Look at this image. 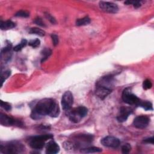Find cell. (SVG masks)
Listing matches in <instances>:
<instances>
[{
	"instance_id": "5b68a950",
	"label": "cell",
	"mask_w": 154,
	"mask_h": 154,
	"mask_svg": "<svg viewBox=\"0 0 154 154\" xmlns=\"http://www.w3.org/2000/svg\"><path fill=\"white\" fill-rule=\"evenodd\" d=\"M93 137L91 135L80 134L77 135L74 138L72 142L74 148H85L93 141Z\"/></svg>"
},
{
	"instance_id": "ffe728a7",
	"label": "cell",
	"mask_w": 154,
	"mask_h": 154,
	"mask_svg": "<svg viewBox=\"0 0 154 154\" xmlns=\"http://www.w3.org/2000/svg\"><path fill=\"white\" fill-rule=\"evenodd\" d=\"M51 53H52L51 50L48 49V48H47V49H45L44 50H43L42 52V54L43 55L42 59V61H41L42 63L45 61L51 55Z\"/></svg>"
},
{
	"instance_id": "7402d4cb",
	"label": "cell",
	"mask_w": 154,
	"mask_h": 154,
	"mask_svg": "<svg viewBox=\"0 0 154 154\" xmlns=\"http://www.w3.org/2000/svg\"><path fill=\"white\" fill-rule=\"evenodd\" d=\"M40 44V41L39 39H36L35 40H31L28 43V45L33 48H37L38 47H39Z\"/></svg>"
},
{
	"instance_id": "f1b7e54d",
	"label": "cell",
	"mask_w": 154,
	"mask_h": 154,
	"mask_svg": "<svg viewBox=\"0 0 154 154\" xmlns=\"http://www.w3.org/2000/svg\"><path fill=\"white\" fill-rule=\"evenodd\" d=\"M51 38L53 40V42L54 46H57L58 45V43L59 42V39H58V37L55 34H53L51 35Z\"/></svg>"
},
{
	"instance_id": "83f0119b",
	"label": "cell",
	"mask_w": 154,
	"mask_h": 154,
	"mask_svg": "<svg viewBox=\"0 0 154 154\" xmlns=\"http://www.w3.org/2000/svg\"><path fill=\"white\" fill-rule=\"evenodd\" d=\"M131 150V146L129 144H126L122 147V151L123 153H128Z\"/></svg>"
},
{
	"instance_id": "7a4b0ae2",
	"label": "cell",
	"mask_w": 154,
	"mask_h": 154,
	"mask_svg": "<svg viewBox=\"0 0 154 154\" xmlns=\"http://www.w3.org/2000/svg\"><path fill=\"white\" fill-rule=\"evenodd\" d=\"M114 79L111 75L101 77L96 84L95 93L101 99H105L112 93L114 88Z\"/></svg>"
},
{
	"instance_id": "e0dca14e",
	"label": "cell",
	"mask_w": 154,
	"mask_h": 154,
	"mask_svg": "<svg viewBox=\"0 0 154 154\" xmlns=\"http://www.w3.org/2000/svg\"><path fill=\"white\" fill-rule=\"evenodd\" d=\"M90 23H91V19L88 16H85L84 18L78 19L76 21V25L77 26H84L89 24Z\"/></svg>"
},
{
	"instance_id": "3957f363",
	"label": "cell",
	"mask_w": 154,
	"mask_h": 154,
	"mask_svg": "<svg viewBox=\"0 0 154 154\" xmlns=\"http://www.w3.org/2000/svg\"><path fill=\"white\" fill-rule=\"evenodd\" d=\"M66 112L67 115L71 122L74 123H78L87 115L88 109L85 107L80 106L73 109L71 108Z\"/></svg>"
},
{
	"instance_id": "9c48e42d",
	"label": "cell",
	"mask_w": 154,
	"mask_h": 154,
	"mask_svg": "<svg viewBox=\"0 0 154 154\" xmlns=\"http://www.w3.org/2000/svg\"><path fill=\"white\" fill-rule=\"evenodd\" d=\"M100 9L107 13H116L119 11V7L117 4L107 1H100L99 3Z\"/></svg>"
},
{
	"instance_id": "277c9868",
	"label": "cell",
	"mask_w": 154,
	"mask_h": 154,
	"mask_svg": "<svg viewBox=\"0 0 154 154\" xmlns=\"http://www.w3.org/2000/svg\"><path fill=\"white\" fill-rule=\"evenodd\" d=\"M25 147L23 145L17 141L11 142L3 146L1 145V152L4 153H19L23 152Z\"/></svg>"
},
{
	"instance_id": "cb8c5ba5",
	"label": "cell",
	"mask_w": 154,
	"mask_h": 154,
	"mask_svg": "<svg viewBox=\"0 0 154 154\" xmlns=\"http://www.w3.org/2000/svg\"><path fill=\"white\" fill-rule=\"evenodd\" d=\"M15 16L17 17H21V18H28L30 16V14L28 12L24 10H20L16 14Z\"/></svg>"
},
{
	"instance_id": "ba28073f",
	"label": "cell",
	"mask_w": 154,
	"mask_h": 154,
	"mask_svg": "<svg viewBox=\"0 0 154 154\" xmlns=\"http://www.w3.org/2000/svg\"><path fill=\"white\" fill-rule=\"evenodd\" d=\"M74 104V96L70 91L66 92L61 98L62 108L65 112H67L72 108Z\"/></svg>"
},
{
	"instance_id": "4fadbf2b",
	"label": "cell",
	"mask_w": 154,
	"mask_h": 154,
	"mask_svg": "<svg viewBox=\"0 0 154 154\" xmlns=\"http://www.w3.org/2000/svg\"><path fill=\"white\" fill-rule=\"evenodd\" d=\"M133 112L132 109L128 107H121L118 116L117 117V119L119 122H125L129 116Z\"/></svg>"
},
{
	"instance_id": "30bf717a",
	"label": "cell",
	"mask_w": 154,
	"mask_h": 154,
	"mask_svg": "<svg viewBox=\"0 0 154 154\" xmlns=\"http://www.w3.org/2000/svg\"><path fill=\"white\" fill-rule=\"evenodd\" d=\"M101 144L108 147L116 148L120 145V140L119 139L113 136H107L103 138L101 141Z\"/></svg>"
},
{
	"instance_id": "d6986e66",
	"label": "cell",
	"mask_w": 154,
	"mask_h": 154,
	"mask_svg": "<svg viewBox=\"0 0 154 154\" xmlns=\"http://www.w3.org/2000/svg\"><path fill=\"white\" fill-rule=\"evenodd\" d=\"M29 33L30 34H36L38 35L39 36H44L45 34V32L43 30H42V29H40L39 28L37 27H34V28H31L30 31Z\"/></svg>"
},
{
	"instance_id": "52a82bcc",
	"label": "cell",
	"mask_w": 154,
	"mask_h": 154,
	"mask_svg": "<svg viewBox=\"0 0 154 154\" xmlns=\"http://www.w3.org/2000/svg\"><path fill=\"white\" fill-rule=\"evenodd\" d=\"M122 98L124 102L129 105H136L139 106L141 101V99L132 93L129 88H126L123 91Z\"/></svg>"
},
{
	"instance_id": "5bb4252c",
	"label": "cell",
	"mask_w": 154,
	"mask_h": 154,
	"mask_svg": "<svg viewBox=\"0 0 154 154\" xmlns=\"http://www.w3.org/2000/svg\"><path fill=\"white\" fill-rule=\"evenodd\" d=\"M60 147L54 141L49 142L46 146V153L48 154H55L59 152Z\"/></svg>"
},
{
	"instance_id": "44dd1931",
	"label": "cell",
	"mask_w": 154,
	"mask_h": 154,
	"mask_svg": "<svg viewBox=\"0 0 154 154\" xmlns=\"http://www.w3.org/2000/svg\"><path fill=\"white\" fill-rule=\"evenodd\" d=\"M27 40H26V39H23L19 44H18V45H16V47H14L13 50H14L15 51H16V52L19 51H20L22 49H23L24 47H25L27 45Z\"/></svg>"
},
{
	"instance_id": "4316f807",
	"label": "cell",
	"mask_w": 154,
	"mask_h": 154,
	"mask_svg": "<svg viewBox=\"0 0 154 154\" xmlns=\"http://www.w3.org/2000/svg\"><path fill=\"white\" fill-rule=\"evenodd\" d=\"M10 74H11V72H10V71H5L4 72L2 73V74H1V82H2V85H3V82H4V81L9 77V76L10 75Z\"/></svg>"
},
{
	"instance_id": "6da1fadb",
	"label": "cell",
	"mask_w": 154,
	"mask_h": 154,
	"mask_svg": "<svg viewBox=\"0 0 154 154\" xmlns=\"http://www.w3.org/2000/svg\"><path fill=\"white\" fill-rule=\"evenodd\" d=\"M59 114L60 108L57 103L52 99L45 98L36 104L31 112V118L34 120H39L47 115L57 118Z\"/></svg>"
},
{
	"instance_id": "2e32d148",
	"label": "cell",
	"mask_w": 154,
	"mask_h": 154,
	"mask_svg": "<svg viewBox=\"0 0 154 154\" xmlns=\"http://www.w3.org/2000/svg\"><path fill=\"white\" fill-rule=\"evenodd\" d=\"M102 151V149L97 147H89L81 149V152L84 153H99Z\"/></svg>"
},
{
	"instance_id": "603a6c76",
	"label": "cell",
	"mask_w": 154,
	"mask_h": 154,
	"mask_svg": "<svg viewBox=\"0 0 154 154\" xmlns=\"http://www.w3.org/2000/svg\"><path fill=\"white\" fill-rule=\"evenodd\" d=\"M125 4L127 5L133 4L135 8H139L141 6V1H126L125 2Z\"/></svg>"
},
{
	"instance_id": "9a60e30c",
	"label": "cell",
	"mask_w": 154,
	"mask_h": 154,
	"mask_svg": "<svg viewBox=\"0 0 154 154\" xmlns=\"http://www.w3.org/2000/svg\"><path fill=\"white\" fill-rule=\"evenodd\" d=\"M16 26L15 23H14L13 22L12 20H7L3 22L1 21V29L2 30H8L12 29L15 28Z\"/></svg>"
},
{
	"instance_id": "7c38bea8",
	"label": "cell",
	"mask_w": 154,
	"mask_h": 154,
	"mask_svg": "<svg viewBox=\"0 0 154 154\" xmlns=\"http://www.w3.org/2000/svg\"><path fill=\"white\" fill-rule=\"evenodd\" d=\"M149 119L146 116H139L136 118L133 122L134 126L138 129H144L147 126Z\"/></svg>"
},
{
	"instance_id": "d4e9b609",
	"label": "cell",
	"mask_w": 154,
	"mask_h": 154,
	"mask_svg": "<svg viewBox=\"0 0 154 154\" xmlns=\"http://www.w3.org/2000/svg\"><path fill=\"white\" fill-rule=\"evenodd\" d=\"M143 87L145 90H147V89H151L152 87V82L149 80H146L145 81H144V82L143 83Z\"/></svg>"
},
{
	"instance_id": "1f68e13d",
	"label": "cell",
	"mask_w": 154,
	"mask_h": 154,
	"mask_svg": "<svg viewBox=\"0 0 154 154\" xmlns=\"http://www.w3.org/2000/svg\"><path fill=\"white\" fill-rule=\"evenodd\" d=\"M145 143H150L152 145L153 144V137H150V138H148L146 140H145L144 141Z\"/></svg>"
},
{
	"instance_id": "484cf974",
	"label": "cell",
	"mask_w": 154,
	"mask_h": 154,
	"mask_svg": "<svg viewBox=\"0 0 154 154\" xmlns=\"http://www.w3.org/2000/svg\"><path fill=\"white\" fill-rule=\"evenodd\" d=\"M1 107L7 112L10 111L12 109L11 105L10 104H9L8 102H6L3 101H1Z\"/></svg>"
},
{
	"instance_id": "8fae6325",
	"label": "cell",
	"mask_w": 154,
	"mask_h": 154,
	"mask_svg": "<svg viewBox=\"0 0 154 154\" xmlns=\"http://www.w3.org/2000/svg\"><path fill=\"white\" fill-rule=\"evenodd\" d=\"M0 123L2 125L6 126H10L12 125H20L19 121H18L15 119L3 113L0 114Z\"/></svg>"
},
{
	"instance_id": "4dcf8cb0",
	"label": "cell",
	"mask_w": 154,
	"mask_h": 154,
	"mask_svg": "<svg viewBox=\"0 0 154 154\" xmlns=\"http://www.w3.org/2000/svg\"><path fill=\"white\" fill-rule=\"evenodd\" d=\"M46 16H47V18L49 19V20L51 22V23H53V24H56V20H55V18H54L51 15H50V14H47V15H46Z\"/></svg>"
},
{
	"instance_id": "f546056e",
	"label": "cell",
	"mask_w": 154,
	"mask_h": 154,
	"mask_svg": "<svg viewBox=\"0 0 154 154\" xmlns=\"http://www.w3.org/2000/svg\"><path fill=\"white\" fill-rule=\"evenodd\" d=\"M34 23L36 24L38 26H41V27H45V24H44V23L42 21V19L40 18H37L35 19Z\"/></svg>"
},
{
	"instance_id": "8992f818",
	"label": "cell",
	"mask_w": 154,
	"mask_h": 154,
	"mask_svg": "<svg viewBox=\"0 0 154 154\" xmlns=\"http://www.w3.org/2000/svg\"><path fill=\"white\" fill-rule=\"evenodd\" d=\"M53 136L51 134H45L33 137L30 141V146L34 149H42L45 145V142L52 139Z\"/></svg>"
},
{
	"instance_id": "ac0fdd59",
	"label": "cell",
	"mask_w": 154,
	"mask_h": 154,
	"mask_svg": "<svg viewBox=\"0 0 154 154\" xmlns=\"http://www.w3.org/2000/svg\"><path fill=\"white\" fill-rule=\"evenodd\" d=\"M139 107H141L144 108L145 110H153V107L151 102L147 101H140Z\"/></svg>"
}]
</instances>
